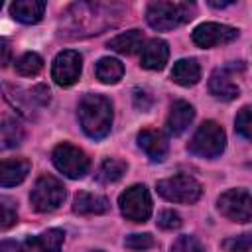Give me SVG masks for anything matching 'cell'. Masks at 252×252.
I'll return each instance as SVG.
<instances>
[{"mask_svg":"<svg viewBox=\"0 0 252 252\" xmlns=\"http://www.w3.org/2000/svg\"><path fill=\"white\" fill-rule=\"evenodd\" d=\"M45 2L43 0H16L10 6L12 18H16L22 24H37L43 18Z\"/></svg>","mask_w":252,"mask_h":252,"instance_id":"19","label":"cell"},{"mask_svg":"<svg viewBox=\"0 0 252 252\" xmlns=\"http://www.w3.org/2000/svg\"><path fill=\"white\" fill-rule=\"evenodd\" d=\"M18 222V211L14 201L10 199H0V230H8Z\"/></svg>","mask_w":252,"mask_h":252,"instance_id":"27","label":"cell"},{"mask_svg":"<svg viewBox=\"0 0 252 252\" xmlns=\"http://www.w3.org/2000/svg\"><path fill=\"white\" fill-rule=\"evenodd\" d=\"M158 226L163 228V230H175V228L181 226V217L171 209L161 211L159 217H158Z\"/></svg>","mask_w":252,"mask_h":252,"instance_id":"31","label":"cell"},{"mask_svg":"<svg viewBox=\"0 0 252 252\" xmlns=\"http://www.w3.org/2000/svg\"><path fill=\"white\" fill-rule=\"evenodd\" d=\"M2 93L6 100L26 118H33L43 106L49 104L51 93L45 85H35V87H16V85H2Z\"/></svg>","mask_w":252,"mask_h":252,"instance_id":"4","label":"cell"},{"mask_svg":"<svg viewBox=\"0 0 252 252\" xmlns=\"http://www.w3.org/2000/svg\"><path fill=\"white\" fill-rule=\"evenodd\" d=\"M236 130L240 136L250 140L252 136V120H250V106H242L240 112L236 114Z\"/></svg>","mask_w":252,"mask_h":252,"instance_id":"30","label":"cell"},{"mask_svg":"<svg viewBox=\"0 0 252 252\" xmlns=\"http://www.w3.org/2000/svg\"><path fill=\"white\" fill-rule=\"evenodd\" d=\"M63 230L59 228H49L37 236L28 238L22 246L20 252H61V244H63Z\"/></svg>","mask_w":252,"mask_h":252,"instance_id":"15","label":"cell"},{"mask_svg":"<svg viewBox=\"0 0 252 252\" xmlns=\"http://www.w3.org/2000/svg\"><path fill=\"white\" fill-rule=\"evenodd\" d=\"M18 250V244L12 242V240H2L0 242V252H16Z\"/></svg>","mask_w":252,"mask_h":252,"instance_id":"35","label":"cell"},{"mask_svg":"<svg viewBox=\"0 0 252 252\" xmlns=\"http://www.w3.org/2000/svg\"><path fill=\"white\" fill-rule=\"evenodd\" d=\"M81 69H83V57L77 51L67 49V51H61L53 59L51 77L59 87H71L73 83L79 81Z\"/></svg>","mask_w":252,"mask_h":252,"instance_id":"11","label":"cell"},{"mask_svg":"<svg viewBox=\"0 0 252 252\" xmlns=\"http://www.w3.org/2000/svg\"><path fill=\"white\" fill-rule=\"evenodd\" d=\"M79 120L87 136L94 140L104 138L112 126L110 100L100 94H85L79 102Z\"/></svg>","mask_w":252,"mask_h":252,"instance_id":"2","label":"cell"},{"mask_svg":"<svg viewBox=\"0 0 252 252\" xmlns=\"http://www.w3.org/2000/svg\"><path fill=\"white\" fill-rule=\"evenodd\" d=\"M30 173V161L24 158H10L0 159V185L14 187L20 185Z\"/></svg>","mask_w":252,"mask_h":252,"instance_id":"17","label":"cell"},{"mask_svg":"<svg viewBox=\"0 0 252 252\" xmlns=\"http://www.w3.org/2000/svg\"><path fill=\"white\" fill-rule=\"evenodd\" d=\"M195 16V4L189 2H152L146 10L148 24L158 30H173L181 24H187Z\"/></svg>","mask_w":252,"mask_h":252,"instance_id":"3","label":"cell"},{"mask_svg":"<svg viewBox=\"0 0 252 252\" xmlns=\"http://www.w3.org/2000/svg\"><path fill=\"white\" fill-rule=\"evenodd\" d=\"M122 75H124V65L118 59H114V57H102L96 63V77L104 85L118 83L122 79Z\"/></svg>","mask_w":252,"mask_h":252,"instance_id":"23","label":"cell"},{"mask_svg":"<svg viewBox=\"0 0 252 252\" xmlns=\"http://www.w3.org/2000/svg\"><path fill=\"white\" fill-rule=\"evenodd\" d=\"M219 211L236 222H248L252 219V197L248 189H228L219 197Z\"/></svg>","mask_w":252,"mask_h":252,"instance_id":"10","label":"cell"},{"mask_svg":"<svg viewBox=\"0 0 252 252\" xmlns=\"http://www.w3.org/2000/svg\"><path fill=\"white\" fill-rule=\"evenodd\" d=\"M108 47L122 55H132L144 47V35L140 30H128L108 41Z\"/></svg>","mask_w":252,"mask_h":252,"instance_id":"21","label":"cell"},{"mask_svg":"<svg viewBox=\"0 0 252 252\" xmlns=\"http://www.w3.org/2000/svg\"><path fill=\"white\" fill-rule=\"evenodd\" d=\"M224 146H226V134L222 126L213 120H207L197 128L187 148L191 154L199 158H217L222 154Z\"/></svg>","mask_w":252,"mask_h":252,"instance_id":"5","label":"cell"},{"mask_svg":"<svg viewBox=\"0 0 252 252\" xmlns=\"http://www.w3.org/2000/svg\"><path fill=\"white\" fill-rule=\"evenodd\" d=\"M22 140H24V128H22L16 120L6 118V120L0 124V150L14 148V146H18Z\"/></svg>","mask_w":252,"mask_h":252,"instance_id":"24","label":"cell"},{"mask_svg":"<svg viewBox=\"0 0 252 252\" xmlns=\"http://www.w3.org/2000/svg\"><path fill=\"white\" fill-rule=\"evenodd\" d=\"M156 244V240H154V236L152 234H148V232H136V234H130V236H126V240H124V246L126 248H130V250H148V248H152Z\"/></svg>","mask_w":252,"mask_h":252,"instance_id":"28","label":"cell"},{"mask_svg":"<svg viewBox=\"0 0 252 252\" xmlns=\"http://www.w3.org/2000/svg\"><path fill=\"white\" fill-rule=\"evenodd\" d=\"M120 213L132 222H146L152 215V197L146 185H132L118 197Z\"/></svg>","mask_w":252,"mask_h":252,"instance_id":"8","label":"cell"},{"mask_svg":"<svg viewBox=\"0 0 252 252\" xmlns=\"http://www.w3.org/2000/svg\"><path fill=\"white\" fill-rule=\"evenodd\" d=\"M193 118H195L193 106L187 100H175L171 104L169 116H167V130H169V134H173V136L183 134L189 128V124L193 122Z\"/></svg>","mask_w":252,"mask_h":252,"instance_id":"18","label":"cell"},{"mask_svg":"<svg viewBox=\"0 0 252 252\" xmlns=\"http://www.w3.org/2000/svg\"><path fill=\"white\" fill-rule=\"evenodd\" d=\"M228 4H232V2H211V6H215V8H224Z\"/></svg>","mask_w":252,"mask_h":252,"instance_id":"36","label":"cell"},{"mask_svg":"<svg viewBox=\"0 0 252 252\" xmlns=\"http://www.w3.org/2000/svg\"><path fill=\"white\" fill-rule=\"evenodd\" d=\"M171 79L181 87H193L201 79V67L195 59H179L171 69Z\"/></svg>","mask_w":252,"mask_h":252,"instance_id":"22","label":"cell"},{"mask_svg":"<svg viewBox=\"0 0 252 252\" xmlns=\"http://www.w3.org/2000/svg\"><path fill=\"white\" fill-rule=\"evenodd\" d=\"M209 91L220 98V100H232L238 96L240 89L234 81V75H232V67H222V69H215L211 73V79H209Z\"/></svg>","mask_w":252,"mask_h":252,"instance_id":"13","label":"cell"},{"mask_svg":"<svg viewBox=\"0 0 252 252\" xmlns=\"http://www.w3.org/2000/svg\"><path fill=\"white\" fill-rule=\"evenodd\" d=\"M169 59V47L163 39H150L144 47H142V55H140V63L142 67L150 69V71H159L165 67Z\"/></svg>","mask_w":252,"mask_h":252,"instance_id":"16","label":"cell"},{"mask_svg":"<svg viewBox=\"0 0 252 252\" xmlns=\"http://www.w3.org/2000/svg\"><path fill=\"white\" fill-rule=\"evenodd\" d=\"M250 246H252L250 234H240V236H234V238L224 240L226 252H250Z\"/></svg>","mask_w":252,"mask_h":252,"instance_id":"32","label":"cell"},{"mask_svg":"<svg viewBox=\"0 0 252 252\" xmlns=\"http://www.w3.org/2000/svg\"><path fill=\"white\" fill-rule=\"evenodd\" d=\"M236 37H238L236 28L217 24V22H207V24H201L193 30V41L199 47H215V45L230 43Z\"/></svg>","mask_w":252,"mask_h":252,"instance_id":"12","label":"cell"},{"mask_svg":"<svg viewBox=\"0 0 252 252\" xmlns=\"http://www.w3.org/2000/svg\"><path fill=\"white\" fill-rule=\"evenodd\" d=\"M134 102H136V106H138V108L148 110V108H150V104H152V98L148 96V93H140V91H136V94H134Z\"/></svg>","mask_w":252,"mask_h":252,"instance_id":"34","label":"cell"},{"mask_svg":"<svg viewBox=\"0 0 252 252\" xmlns=\"http://www.w3.org/2000/svg\"><path fill=\"white\" fill-rule=\"evenodd\" d=\"M51 158H53L55 167H57L63 175H67V177H71V179L83 177V175L89 171V165H91L89 156H87L81 148L71 146V144H59V146L53 150Z\"/></svg>","mask_w":252,"mask_h":252,"instance_id":"9","label":"cell"},{"mask_svg":"<svg viewBox=\"0 0 252 252\" xmlns=\"http://www.w3.org/2000/svg\"><path fill=\"white\" fill-rule=\"evenodd\" d=\"M126 173V163L122 159H104L98 167V181L100 183H114Z\"/></svg>","mask_w":252,"mask_h":252,"instance_id":"25","label":"cell"},{"mask_svg":"<svg viewBox=\"0 0 252 252\" xmlns=\"http://www.w3.org/2000/svg\"><path fill=\"white\" fill-rule=\"evenodd\" d=\"M0 8H2V2H0Z\"/></svg>","mask_w":252,"mask_h":252,"instance_id":"37","label":"cell"},{"mask_svg":"<svg viewBox=\"0 0 252 252\" xmlns=\"http://www.w3.org/2000/svg\"><path fill=\"white\" fill-rule=\"evenodd\" d=\"M158 193L173 203H195L201 197L203 189L201 183L191 175H173L158 181Z\"/></svg>","mask_w":252,"mask_h":252,"instance_id":"7","label":"cell"},{"mask_svg":"<svg viewBox=\"0 0 252 252\" xmlns=\"http://www.w3.org/2000/svg\"><path fill=\"white\" fill-rule=\"evenodd\" d=\"M138 146L144 150V154L152 159V161H161L165 159L167 152H169V144L167 138L159 132V130H152L146 128L138 134Z\"/></svg>","mask_w":252,"mask_h":252,"instance_id":"14","label":"cell"},{"mask_svg":"<svg viewBox=\"0 0 252 252\" xmlns=\"http://www.w3.org/2000/svg\"><path fill=\"white\" fill-rule=\"evenodd\" d=\"M30 201L37 213L55 211L65 201V185L57 177L41 175L30 193Z\"/></svg>","mask_w":252,"mask_h":252,"instance_id":"6","label":"cell"},{"mask_svg":"<svg viewBox=\"0 0 252 252\" xmlns=\"http://www.w3.org/2000/svg\"><path fill=\"white\" fill-rule=\"evenodd\" d=\"M122 8L116 4L79 2L73 4L61 18V33L65 37L96 35L118 24Z\"/></svg>","mask_w":252,"mask_h":252,"instance_id":"1","label":"cell"},{"mask_svg":"<svg viewBox=\"0 0 252 252\" xmlns=\"http://www.w3.org/2000/svg\"><path fill=\"white\" fill-rule=\"evenodd\" d=\"M12 59V47H10V41L0 37V67H6Z\"/></svg>","mask_w":252,"mask_h":252,"instance_id":"33","label":"cell"},{"mask_svg":"<svg viewBox=\"0 0 252 252\" xmlns=\"http://www.w3.org/2000/svg\"><path fill=\"white\" fill-rule=\"evenodd\" d=\"M108 199L102 195H94V193H87L81 191L77 193L75 201H73V211L77 215H102L108 211Z\"/></svg>","mask_w":252,"mask_h":252,"instance_id":"20","label":"cell"},{"mask_svg":"<svg viewBox=\"0 0 252 252\" xmlns=\"http://www.w3.org/2000/svg\"><path fill=\"white\" fill-rule=\"evenodd\" d=\"M41 69H43V59H41L37 53H33V51L24 53V55L16 61V71H18L20 75H24V77H33V75H37Z\"/></svg>","mask_w":252,"mask_h":252,"instance_id":"26","label":"cell"},{"mask_svg":"<svg viewBox=\"0 0 252 252\" xmlns=\"http://www.w3.org/2000/svg\"><path fill=\"white\" fill-rule=\"evenodd\" d=\"M171 252H207V250L195 236H179L171 244Z\"/></svg>","mask_w":252,"mask_h":252,"instance_id":"29","label":"cell"}]
</instances>
